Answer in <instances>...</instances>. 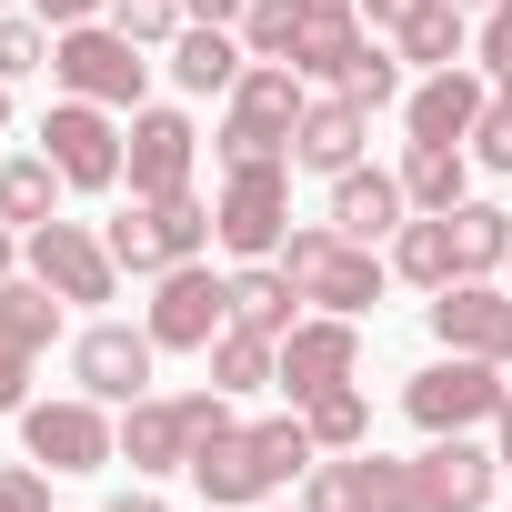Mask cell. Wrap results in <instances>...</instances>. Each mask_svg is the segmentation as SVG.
<instances>
[{
    "label": "cell",
    "mask_w": 512,
    "mask_h": 512,
    "mask_svg": "<svg viewBox=\"0 0 512 512\" xmlns=\"http://www.w3.org/2000/svg\"><path fill=\"white\" fill-rule=\"evenodd\" d=\"M312 462H322V442H312L302 412H292V422H211V432L191 442V492L221 502V512H241V502L292 492Z\"/></svg>",
    "instance_id": "1"
},
{
    "label": "cell",
    "mask_w": 512,
    "mask_h": 512,
    "mask_svg": "<svg viewBox=\"0 0 512 512\" xmlns=\"http://www.w3.org/2000/svg\"><path fill=\"white\" fill-rule=\"evenodd\" d=\"M211 241L241 251V262H272V251L292 241V161H221Z\"/></svg>",
    "instance_id": "2"
},
{
    "label": "cell",
    "mask_w": 512,
    "mask_h": 512,
    "mask_svg": "<svg viewBox=\"0 0 512 512\" xmlns=\"http://www.w3.org/2000/svg\"><path fill=\"white\" fill-rule=\"evenodd\" d=\"M302 111H312V91H302L292 61H251L231 81V111H221V161H282Z\"/></svg>",
    "instance_id": "3"
},
{
    "label": "cell",
    "mask_w": 512,
    "mask_h": 512,
    "mask_svg": "<svg viewBox=\"0 0 512 512\" xmlns=\"http://www.w3.org/2000/svg\"><path fill=\"white\" fill-rule=\"evenodd\" d=\"M272 262L292 272V292H302V302H322V312H342V322H362V312L382 302V262H372V241H342L332 221L292 231Z\"/></svg>",
    "instance_id": "4"
},
{
    "label": "cell",
    "mask_w": 512,
    "mask_h": 512,
    "mask_svg": "<svg viewBox=\"0 0 512 512\" xmlns=\"http://www.w3.org/2000/svg\"><path fill=\"white\" fill-rule=\"evenodd\" d=\"M51 81H61L71 101L141 111V91H151V51H141L131 31H111V21H81V31H61V41H51Z\"/></svg>",
    "instance_id": "5"
},
{
    "label": "cell",
    "mask_w": 512,
    "mask_h": 512,
    "mask_svg": "<svg viewBox=\"0 0 512 512\" xmlns=\"http://www.w3.org/2000/svg\"><path fill=\"white\" fill-rule=\"evenodd\" d=\"M211 422H231V392H141V402H121V462L131 472H191V442L211 432Z\"/></svg>",
    "instance_id": "6"
},
{
    "label": "cell",
    "mask_w": 512,
    "mask_h": 512,
    "mask_svg": "<svg viewBox=\"0 0 512 512\" xmlns=\"http://www.w3.org/2000/svg\"><path fill=\"white\" fill-rule=\"evenodd\" d=\"M502 362H472V352H442L432 372H412L402 382V412L422 422V432H482L492 412H502Z\"/></svg>",
    "instance_id": "7"
},
{
    "label": "cell",
    "mask_w": 512,
    "mask_h": 512,
    "mask_svg": "<svg viewBox=\"0 0 512 512\" xmlns=\"http://www.w3.org/2000/svg\"><path fill=\"white\" fill-rule=\"evenodd\" d=\"M21 452L51 462V472H101V462H121V422H111V402H91V392H71V402H21Z\"/></svg>",
    "instance_id": "8"
},
{
    "label": "cell",
    "mask_w": 512,
    "mask_h": 512,
    "mask_svg": "<svg viewBox=\"0 0 512 512\" xmlns=\"http://www.w3.org/2000/svg\"><path fill=\"white\" fill-rule=\"evenodd\" d=\"M101 241H111V262L121 272H171V262H201V241H211V211L181 191V201H131L121 221H101Z\"/></svg>",
    "instance_id": "9"
},
{
    "label": "cell",
    "mask_w": 512,
    "mask_h": 512,
    "mask_svg": "<svg viewBox=\"0 0 512 512\" xmlns=\"http://www.w3.org/2000/svg\"><path fill=\"white\" fill-rule=\"evenodd\" d=\"M221 322H231V282H221L211 262H171L161 292H151V322H141V332H151L161 352H211Z\"/></svg>",
    "instance_id": "10"
},
{
    "label": "cell",
    "mask_w": 512,
    "mask_h": 512,
    "mask_svg": "<svg viewBox=\"0 0 512 512\" xmlns=\"http://www.w3.org/2000/svg\"><path fill=\"white\" fill-rule=\"evenodd\" d=\"M21 251H31V282H51L61 302H111L121 292V262L91 221H41V231H21Z\"/></svg>",
    "instance_id": "11"
},
{
    "label": "cell",
    "mask_w": 512,
    "mask_h": 512,
    "mask_svg": "<svg viewBox=\"0 0 512 512\" xmlns=\"http://www.w3.org/2000/svg\"><path fill=\"white\" fill-rule=\"evenodd\" d=\"M51 332H61V292L11 272V282H0V412H21V402H31V372H41Z\"/></svg>",
    "instance_id": "12"
},
{
    "label": "cell",
    "mask_w": 512,
    "mask_h": 512,
    "mask_svg": "<svg viewBox=\"0 0 512 512\" xmlns=\"http://www.w3.org/2000/svg\"><path fill=\"white\" fill-rule=\"evenodd\" d=\"M121 141H131V131H121L101 101H71V91H61L51 121H41V151L61 161L71 191H111V181H121Z\"/></svg>",
    "instance_id": "13"
},
{
    "label": "cell",
    "mask_w": 512,
    "mask_h": 512,
    "mask_svg": "<svg viewBox=\"0 0 512 512\" xmlns=\"http://www.w3.org/2000/svg\"><path fill=\"white\" fill-rule=\"evenodd\" d=\"M402 472H412V512H482L502 482V452H482L472 432H432V452H412Z\"/></svg>",
    "instance_id": "14"
},
{
    "label": "cell",
    "mask_w": 512,
    "mask_h": 512,
    "mask_svg": "<svg viewBox=\"0 0 512 512\" xmlns=\"http://www.w3.org/2000/svg\"><path fill=\"white\" fill-rule=\"evenodd\" d=\"M302 512H412V472L382 462L372 442L362 452H322L302 472Z\"/></svg>",
    "instance_id": "15"
},
{
    "label": "cell",
    "mask_w": 512,
    "mask_h": 512,
    "mask_svg": "<svg viewBox=\"0 0 512 512\" xmlns=\"http://www.w3.org/2000/svg\"><path fill=\"white\" fill-rule=\"evenodd\" d=\"M191 161H201V131L181 111H131V141H121L131 201H181L191 191Z\"/></svg>",
    "instance_id": "16"
},
{
    "label": "cell",
    "mask_w": 512,
    "mask_h": 512,
    "mask_svg": "<svg viewBox=\"0 0 512 512\" xmlns=\"http://www.w3.org/2000/svg\"><path fill=\"white\" fill-rule=\"evenodd\" d=\"M432 342L512 372V292H492V282H442V292H432Z\"/></svg>",
    "instance_id": "17"
},
{
    "label": "cell",
    "mask_w": 512,
    "mask_h": 512,
    "mask_svg": "<svg viewBox=\"0 0 512 512\" xmlns=\"http://www.w3.org/2000/svg\"><path fill=\"white\" fill-rule=\"evenodd\" d=\"M151 362H161V342L131 332V322H91V332L71 342V372H81L91 402H141V392H151Z\"/></svg>",
    "instance_id": "18"
},
{
    "label": "cell",
    "mask_w": 512,
    "mask_h": 512,
    "mask_svg": "<svg viewBox=\"0 0 512 512\" xmlns=\"http://www.w3.org/2000/svg\"><path fill=\"white\" fill-rule=\"evenodd\" d=\"M352 362H362V332H352L342 312H312V322H292V332H282V392H292V402H312V392L352 382Z\"/></svg>",
    "instance_id": "19"
},
{
    "label": "cell",
    "mask_w": 512,
    "mask_h": 512,
    "mask_svg": "<svg viewBox=\"0 0 512 512\" xmlns=\"http://www.w3.org/2000/svg\"><path fill=\"white\" fill-rule=\"evenodd\" d=\"M492 111V81L482 71H432L422 91H402V121H412V141H472V121Z\"/></svg>",
    "instance_id": "20"
},
{
    "label": "cell",
    "mask_w": 512,
    "mask_h": 512,
    "mask_svg": "<svg viewBox=\"0 0 512 512\" xmlns=\"http://www.w3.org/2000/svg\"><path fill=\"white\" fill-rule=\"evenodd\" d=\"M362 131H372V111H362L352 91H332V101H312V111H302L292 161H302V171H322V181H342V171L362 161Z\"/></svg>",
    "instance_id": "21"
},
{
    "label": "cell",
    "mask_w": 512,
    "mask_h": 512,
    "mask_svg": "<svg viewBox=\"0 0 512 512\" xmlns=\"http://www.w3.org/2000/svg\"><path fill=\"white\" fill-rule=\"evenodd\" d=\"M402 221H412L402 171H362V161H352V171L332 181V231H342V241H382V231H402Z\"/></svg>",
    "instance_id": "22"
},
{
    "label": "cell",
    "mask_w": 512,
    "mask_h": 512,
    "mask_svg": "<svg viewBox=\"0 0 512 512\" xmlns=\"http://www.w3.org/2000/svg\"><path fill=\"white\" fill-rule=\"evenodd\" d=\"M241 71H251V51H241V31H211V21H191V31L171 41V81H181L191 101H211V91L231 101V81H241Z\"/></svg>",
    "instance_id": "23"
},
{
    "label": "cell",
    "mask_w": 512,
    "mask_h": 512,
    "mask_svg": "<svg viewBox=\"0 0 512 512\" xmlns=\"http://www.w3.org/2000/svg\"><path fill=\"white\" fill-rule=\"evenodd\" d=\"M201 362H211V392H231V402H241V392H282V342L251 332V322H221V342H211Z\"/></svg>",
    "instance_id": "24"
},
{
    "label": "cell",
    "mask_w": 512,
    "mask_h": 512,
    "mask_svg": "<svg viewBox=\"0 0 512 512\" xmlns=\"http://www.w3.org/2000/svg\"><path fill=\"white\" fill-rule=\"evenodd\" d=\"M61 161L51 151H21V161H0V221L11 231H41V221H61Z\"/></svg>",
    "instance_id": "25"
},
{
    "label": "cell",
    "mask_w": 512,
    "mask_h": 512,
    "mask_svg": "<svg viewBox=\"0 0 512 512\" xmlns=\"http://www.w3.org/2000/svg\"><path fill=\"white\" fill-rule=\"evenodd\" d=\"M362 51H372V31H362L352 11H312V31H302L292 71H302V81H332V91H342V81L362 71Z\"/></svg>",
    "instance_id": "26"
},
{
    "label": "cell",
    "mask_w": 512,
    "mask_h": 512,
    "mask_svg": "<svg viewBox=\"0 0 512 512\" xmlns=\"http://www.w3.org/2000/svg\"><path fill=\"white\" fill-rule=\"evenodd\" d=\"M392 272H402L412 292L462 282V262H452V211H422V221H402V231H392Z\"/></svg>",
    "instance_id": "27"
},
{
    "label": "cell",
    "mask_w": 512,
    "mask_h": 512,
    "mask_svg": "<svg viewBox=\"0 0 512 512\" xmlns=\"http://www.w3.org/2000/svg\"><path fill=\"white\" fill-rule=\"evenodd\" d=\"M452 262H462V282H492L512 262V211L502 201H452Z\"/></svg>",
    "instance_id": "28"
},
{
    "label": "cell",
    "mask_w": 512,
    "mask_h": 512,
    "mask_svg": "<svg viewBox=\"0 0 512 512\" xmlns=\"http://www.w3.org/2000/svg\"><path fill=\"white\" fill-rule=\"evenodd\" d=\"M292 302H302V292H292L282 262H241V272H231V322H251V332H272V342H282V332L302 322Z\"/></svg>",
    "instance_id": "29"
},
{
    "label": "cell",
    "mask_w": 512,
    "mask_h": 512,
    "mask_svg": "<svg viewBox=\"0 0 512 512\" xmlns=\"http://www.w3.org/2000/svg\"><path fill=\"white\" fill-rule=\"evenodd\" d=\"M462 51H472L462 0H412V21H402V61H432V71H452Z\"/></svg>",
    "instance_id": "30"
},
{
    "label": "cell",
    "mask_w": 512,
    "mask_h": 512,
    "mask_svg": "<svg viewBox=\"0 0 512 512\" xmlns=\"http://www.w3.org/2000/svg\"><path fill=\"white\" fill-rule=\"evenodd\" d=\"M402 201L412 211H452L462 201V141H412L402 151Z\"/></svg>",
    "instance_id": "31"
},
{
    "label": "cell",
    "mask_w": 512,
    "mask_h": 512,
    "mask_svg": "<svg viewBox=\"0 0 512 512\" xmlns=\"http://www.w3.org/2000/svg\"><path fill=\"white\" fill-rule=\"evenodd\" d=\"M302 31H312V0H251V11H241V51L251 61H292Z\"/></svg>",
    "instance_id": "32"
},
{
    "label": "cell",
    "mask_w": 512,
    "mask_h": 512,
    "mask_svg": "<svg viewBox=\"0 0 512 512\" xmlns=\"http://www.w3.org/2000/svg\"><path fill=\"white\" fill-rule=\"evenodd\" d=\"M302 422H312V442H322V452H362V442H372V402H362L352 382L312 392V402H302Z\"/></svg>",
    "instance_id": "33"
},
{
    "label": "cell",
    "mask_w": 512,
    "mask_h": 512,
    "mask_svg": "<svg viewBox=\"0 0 512 512\" xmlns=\"http://www.w3.org/2000/svg\"><path fill=\"white\" fill-rule=\"evenodd\" d=\"M462 151H472L482 171H502V181H512V71L492 81V111L472 121V141H462Z\"/></svg>",
    "instance_id": "34"
},
{
    "label": "cell",
    "mask_w": 512,
    "mask_h": 512,
    "mask_svg": "<svg viewBox=\"0 0 512 512\" xmlns=\"http://www.w3.org/2000/svg\"><path fill=\"white\" fill-rule=\"evenodd\" d=\"M111 31H131L141 51H161V41L191 31V11H181V0H111Z\"/></svg>",
    "instance_id": "35"
},
{
    "label": "cell",
    "mask_w": 512,
    "mask_h": 512,
    "mask_svg": "<svg viewBox=\"0 0 512 512\" xmlns=\"http://www.w3.org/2000/svg\"><path fill=\"white\" fill-rule=\"evenodd\" d=\"M51 61V41H41V21H21V11H0V81H31Z\"/></svg>",
    "instance_id": "36"
},
{
    "label": "cell",
    "mask_w": 512,
    "mask_h": 512,
    "mask_svg": "<svg viewBox=\"0 0 512 512\" xmlns=\"http://www.w3.org/2000/svg\"><path fill=\"white\" fill-rule=\"evenodd\" d=\"M342 91H352V101H362V111H392V101H402V61H392V51H382V41H372V51H362V71H352V81H342Z\"/></svg>",
    "instance_id": "37"
},
{
    "label": "cell",
    "mask_w": 512,
    "mask_h": 512,
    "mask_svg": "<svg viewBox=\"0 0 512 512\" xmlns=\"http://www.w3.org/2000/svg\"><path fill=\"white\" fill-rule=\"evenodd\" d=\"M0 512H51V482H41L31 452H21V462H0Z\"/></svg>",
    "instance_id": "38"
},
{
    "label": "cell",
    "mask_w": 512,
    "mask_h": 512,
    "mask_svg": "<svg viewBox=\"0 0 512 512\" xmlns=\"http://www.w3.org/2000/svg\"><path fill=\"white\" fill-rule=\"evenodd\" d=\"M472 51H482V71H492V81L512 71V0H492V11H482V41H472Z\"/></svg>",
    "instance_id": "39"
},
{
    "label": "cell",
    "mask_w": 512,
    "mask_h": 512,
    "mask_svg": "<svg viewBox=\"0 0 512 512\" xmlns=\"http://www.w3.org/2000/svg\"><path fill=\"white\" fill-rule=\"evenodd\" d=\"M111 0H31V21H51V31H81V21H101Z\"/></svg>",
    "instance_id": "40"
},
{
    "label": "cell",
    "mask_w": 512,
    "mask_h": 512,
    "mask_svg": "<svg viewBox=\"0 0 512 512\" xmlns=\"http://www.w3.org/2000/svg\"><path fill=\"white\" fill-rule=\"evenodd\" d=\"M181 11H191V21H211V31H241L251 0H181Z\"/></svg>",
    "instance_id": "41"
},
{
    "label": "cell",
    "mask_w": 512,
    "mask_h": 512,
    "mask_svg": "<svg viewBox=\"0 0 512 512\" xmlns=\"http://www.w3.org/2000/svg\"><path fill=\"white\" fill-rule=\"evenodd\" d=\"M352 11H362L372 31H402V21H412V0H352Z\"/></svg>",
    "instance_id": "42"
},
{
    "label": "cell",
    "mask_w": 512,
    "mask_h": 512,
    "mask_svg": "<svg viewBox=\"0 0 512 512\" xmlns=\"http://www.w3.org/2000/svg\"><path fill=\"white\" fill-rule=\"evenodd\" d=\"M492 432H502L492 452H502V472H512V392H502V412H492Z\"/></svg>",
    "instance_id": "43"
},
{
    "label": "cell",
    "mask_w": 512,
    "mask_h": 512,
    "mask_svg": "<svg viewBox=\"0 0 512 512\" xmlns=\"http://www.w3.org/2000/svg\"><path fill=\"white\" fill-rule=\"evenodd\" d=\"M111 512H171V502H151V492H121V502H111Z\"/></svg>",
    "instance_id": "44"
},
{
    "label": "cell",
    "mask_w": 512,
    "mask_h": 512,
    "mask_svg": "<svg viewBox=\"0 0 512 512\" xmlns=\"http://www.w3.org/2000/svg\"><path fill=\"white\" fill-rule=\"evenodd\" d=\"M11 262H21V241H11V221H0V282H11Z\"/></svg>",
    "instance_id": "45"
},
{
    "label": "cell",
    "mask_w": 512,
    "mask_h": 512,
    "mask_svg": "<svg viewBox=\"0 0 512 512\" xmlns=\"http://www.w3.org/2000/svg\"><path fill=\"white\" fill-rule=\"evenodd\" d=\"M241 512H302V502H241Z\"/></svg>",
    "instance_id": "46"
},
{
    "label": "cell",
    "mask_w": 512,
    "mask_h": 512,
    "mask_svg": "<svg viewBox=\"0 0 512 512\" xmlns=\"http://www.w3.org/2000/svg\"><path fill=\"white\" fill-rule=\"evenodd\" d=\"M0 131H11V81H0Z\"/></svg>",
    "instance_id": "47"
},
{
    "label": "cell",
    "mask_w": 512,
    "mask_h": 512,
    "mask_svg": "<svg viewBox=\"0 0 512 512\" xmlns=\"http://www.w3.org/2000/svg\"><path fill=\"white\" fill-rule=\"evenodd\" d=\"M312 11H352V0H312Z\"/></svg>",
    "instance_id": "48"
},
{
    "label": "cell",
    "mask_w": 512,
    "mask_h": 512,
    "mask_svg": "<svg viewBox=\"0 0 512 512\" xmlns=\"http://www.w3.org/2000/svg\"><path fill=\"white\" fill-rule=\"evenodd\" d=\"M462 11H472V0H462ZM482 11H492V0H482Z\"/></svg>",
    "instance_id": "49"
},
{
    "label": "cell",
    "mask_w": 512,
    "mask_h": 512,
    "mask_svg": "<svg viewBox=\"0 0 512 512\" xmlns=\"http://www.w3.org/2000/svg\"><path fill=\"white\" fill-rule=\"evenodd\" d=\"M0 11H11V0H0Z\"/></svg>",
    "instance_id": "50"
}]
</instances>
